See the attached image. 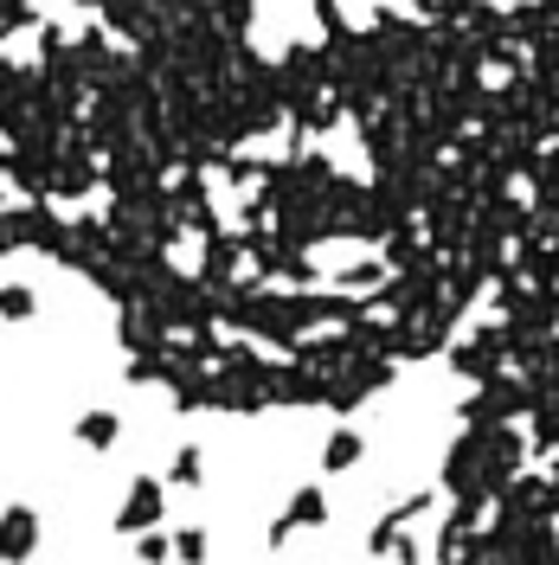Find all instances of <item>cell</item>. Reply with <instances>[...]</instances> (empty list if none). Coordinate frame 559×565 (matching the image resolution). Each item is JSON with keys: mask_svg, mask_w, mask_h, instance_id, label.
<instances>
[{"mask_svg": "<svg viewBox=\"0 0 559 565\" xmlns=\"http://www.w3.org/2000/svg\"><path fill=\"white\" fill-rule=\"evenodd\" d=\"M26 546H33V514L13 508V514L0 521V553H7V559H26Z\"/></svg>", "mask_w": 559, "mask_h": 565, "instance_id": "1", "label": "cell"}]
</instances>
